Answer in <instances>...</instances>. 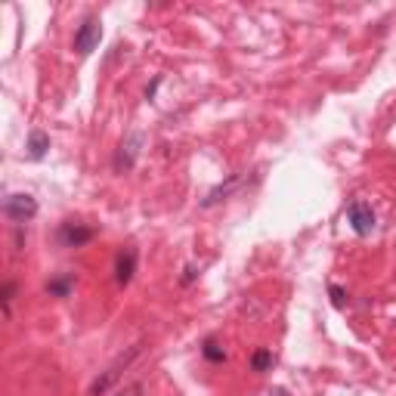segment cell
<instances>
[{"mask_svg": "<svg viewBox=\"0 0 396 396\" xmlns=\"http://www.w3.org/2000/svg\"><path fill=\"white\" fill-rule=\"evenodd\" d=\"M99 41H102V22H99V16H87L81 22V28H78V35H75L78 56H90V53L99 47Z\"/></svg>", "mask_w": 396, "mask_h": 396, "instance_id": "obj_1", "label": "cell"}, {"mask_svg": "<svg viewBox=\"0 0 396 396\" xmlns=\"http://www.w3.org/2000/svg\"><path fill=\"white\" fill-rule=\"evenodd\" d=\"M347 220H350V229H353L356 235H372L375 233V210L368 201H362V198H356V201H350L347 208Z\"/></svg>", "mask_w": 396, "mask_h": 396, "instance_id": "obj_2", "label": "cell"}, {"mask_svg": "<svg viewBox=\"0 0 396 396\" xmlns=\"http://www.w3.org/2000/svg\"><path fill=\"white\" fill-rule=\"evenodd\" d=\"M3 214H6V220H12V223H25L37 214V201L28 192L6 195L3 198Z\"/></svg>", "mask_w": 396, "mask_h": 396, "instance_id": "obj_3", "label": "cell"}, {"mask_svg": "<svg viewBox=\"0 0 396 396\" xmlns=\"http://www.w3.org/2000/svg\"><path fill=\"white\" fill-rule=\"evenodd\" d=\"M90 239H93V229L84 226V223L65 220L62 226H59V245L62 248H84Z\"/></svg>", "mask_w": 396, "mask_h": 396, "instance_id": "obj_4", "label": "cell"}, {"mask_svg": "<svg viewBox=\"0 0 396 396\" xmlns=\"http://www.w3.org/2000/svg\"><path fill=\"white\" fill-rule=\"evenodd\" d=\"M136 260H140V254H136V248H121L115 257V282L121 288H127L130 282H134L136 276Z\"/></svg>", "mask_w": 396, "mask_h": 396, "instance_id": "obj_5", "label": "cell"}, {"mask_svg": "<svg viewBox=\"0 0 396 396\" xmlns=\"http://www.w3.org/2000/svg\"><path fill=\"white\" fill-rule=\"evenodd\" d=\"M140 146H143V134H130L127 140L121 143V149H118L115 155V170H130L136 164V155H140Z\"/></svg>", "mask_w": 396, "mask_h": 396, "instance_id": "obj_6", "label": "cell"}, {"mask_svg": "<svg viewBox=\"0 0 396 396\" xmlns=\"http://www.w3.org/2000/svg\"><path fill=\"white\" fill-rule=\"evenodd\" d=\"M25 149H28V158H31V161H41V158L50 152V136L44 134V130H31V134H28V143H25Z\"/></svg>", "mask_w": 396, "mask_h": 396, "instance_id": "obj_7", "label": "cell"}, {"mask_svg": "<svg viewBox=\"0 0 396 396\" xmlns=\"http://www.w3.org/2000/svg\"><path fill=\"white\" fill-rule=\"evenodd\" d=\"M71 288H75V276H71V273L56 276V279L47 282V294H50V297H69Z\"/></svg>", "mask_w": 396, "mask_h": 396, "instance_id": "obj_8", "label": "cell"}, {"mask_svg": "<svg viewBox=\"0 0 396 396\" xmlns=\"http://www.w3.org/2000/svg\"><path fill=\"white\" fill-rule=\"evenodd\" d=\"M273 366H276V356L269 353V350H257V353L251 356V372H257V375L269 372Z\"/></svg>", "mask_w": 396, "mask_h": 396, "instance_id": "obj_9", "label": "cell"}, {"mask_svg": "<svg viewBox=\"0 0 396 396\" xmlns=\"http://www.w3.org/2000/svg\"><path fill=\"white\" fill-rule=\"evenodd\" d=\"M201 353H204V359H208V362H226V350H223L220 344H217L214 338H208V341H204Z\"/></svg>", "mask_w": 396, "mask_h": 396, "instance_id": "obj_10", "label": "cell"}, {"mask_svg": "<svg viewBox=\"0 0 396 396\" xmlns=\"http://www.w3.org/2000/svg\"><path fill=\"white\" fill-rule=\"evenodd\" d=\"M12 297H16V282H6V285H3V294H0V300H3V316H10Z\"/></svg>", "mask_w": 396, "mask_h": 396, "instance_id": "obj_11", "label": "cell"}, {"mask_svg": "<svg viewBox=\"0 0 396 396\" xmlns=\"http://www.w3.org/2000/svg\"><path fill=\"white\" fill-rule=\"evenodd\" d=\"M332 297H334V307H344V288L332 285Z\"/></svg>", "mask_w": 396, "mask_h": 396, "instance_id": "obj_12", "label": "cell"}, {"mask_svg": "<svg viewBox=\"0 0 396 396\" xmlns=\"http://www.w3.org/2000/svg\"><path fill=\"white\" fill-rule=\"evenodd\" d=\"M118 396H140V384H134V387H130V390H121Z\"/></svg>", "mask_w": 396, "mask_h": 396, "instance_id": "obj_13", "label": "cell"}, {"mask_svg": "<svg viewBox=\"0 0 396 396\" xmlns=\"http://www.w3.org/2000/svg\"><path fill=\"white\" fill-rule=\"evenodd\" d=\"M195 279V267H186V276H183V282H186V285H189V282H192Z\"/></svg>", "mask_w": 396, "mask_h": 396, "instance_id": "obj_14", "label": "cell"}, {"mask_svg": "<svg viewBox=\"0 0 396 396\" xmlns=\"http://www.w3.org/2000/svg\"><path fill=\"white\" fill-rule=\"evenodd\" d=\"M269 396H288L285 390H269Z\"/></svg>", "mask_w": 396, "mask_h": 396, "instance_id": "obj_15", "label": "cell"}]
</instances>
